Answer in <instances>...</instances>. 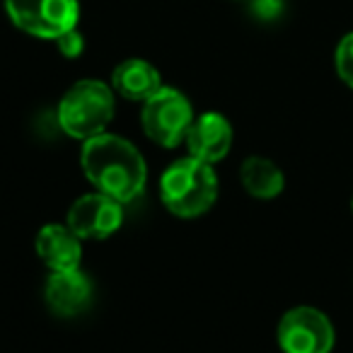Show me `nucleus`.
Wrapping results in <instances>:
<instances>
[{"label": "nucleus", "mask_w": 353, "mask_h": 353, "mask_svg": "<svg viewBox=\"0 0 353 353\" xmlns=\"http://www.w3.org/2000/svg\"><path fill=\"white\" fill-rule=\"evenodd\" d=\"M80 165L94 192L133 203L143 196L148 184V167L141 150L117 133H102L83 143Z\"/></svg>", "instance_id": "obj_1"}, {"label": "nucleus", "mask_w": 353, "mask_h": 353, "mask_svg": "<svg viewBox=\"0 0 353 353\" xmlns=\"http://www.w3.org/2000/svg\"><path fill=\"white\" fill-rule=\"evenodd\" d=\"M160 201L172 216L192 221L218 201V174L213 165L196 157L172 162L160 176Z\"/></svg>", "instance_id": "obj_2"}, {"label": "nucleus", "mask_w": 353, "mask_h": 353, "mask_svg": "<svg viewBox=\"0 0 353 353\" xmlns=\"http://www.w3.org/2000/svg\"><path fill=\"white\" fill-rule=\"evenodd\" d=\"M114 90L102 80H78L61 97L56 121L65 136L75 141H90L107 133L114 119Z\"/></svg>", "instance_id": "obj_3"}, {"label": "nucleus", "mask_w": 353, "mask_h": 353, "mask_svg": "<svg viewBox=\"0 0 353 353\" xmlns=\"http://www.w3.org/2000/svg\"><path fill=\"white\" fill-rule=\"evenodd\" d=\"M194 107L184 92L162 85L152 97L143 102L141 123L145 136L162 148H176L187 141V133L194 123Z\"/></svg>", "instance_id": "obj_4"}, {"label": "nucleus", "mask_w": 353, "mask_h": 353, "mask_svg": "<svg viewBox=\"0 0 353 353\" xmlns=\"http://www.w3.org/2000/svg\"><path fill=\"white\" fill-rule=\"evenodd\" d=\"M6 12L20 32L56 41L75 30L80 20L78 0H6Z\"/></svg>", "instance_id": "obj_5"}, {"label": "nucleus", "mask_w": 353, "mask_h": 353, "mask_svg": "<svg viewBox=\"0 0 353 353\" xmlns=\"http://www.w3.org/2000/svg\"><path fill=\"white\" fill-rule=\"evenodd\" d=\"M276 339L283 353H332L336 346V329L322 310L298 305L281 317Z\"/></svg>", "instance_id": "obj_6"}, {"label": "nucleus", "mask_w": 353, "mask_h": 353, "mask_svg": "<svg viewBox=\"0 0 353 353\" xmlns=\"http://www.w3.org/2000/svg\"><path fill=\"white\" fill-rule=\"evenodd\" d=\"M65 225L80 240H107L123 225V203L102 192L83 194L70 203Z\"/></svg>", "instance_id": "obj_7"}, {"label": "nucleus", "mask_w": 353, "mask_h": 353, "mask_svg": "<svg viewBox=\"0 0 353 353\" xmlns=\"http://www.w3.org/2000/svg\"><path fill=\"white\" fill-rule=\"evenodd\" d=\"M232 141H235V131H232L230 119L218 112H206L194 119L184 143H187V150L192 157L216 165L228 157Z\"/></svg>", "instance_id": "obj_8"}, {"label": "nucleus", "mask_w": 353, "mask_h": 353, "mask_svg": "<svg viewBox=\"0 0 353 353\" xmlns=\"http://www.w3.org/2000/svg\"><path fill=\"white\" fill-rule=\"evenodd\" d=\"M44 300L59 317H75L92 303V281L83 269L51 271L44 285Z\"/></svg>", "instance_id": "obj_9"}, {"label": "nucleus", "mask_w": 353, "mask_h": 353, "mask_svg": "<svg viewBox=\"0 0 353 353\" xmlns=\"http://www.w3.org/2000/svg\"><path fill=\"white\" fill-rule=\"evenodd\" d=\"M37 256L49 266L51 271H70L80 269L83 261V240L61 223H49L37 232Z\"/></svg>", "instance_id": "obj_10"}, {"label": "nucleus", "mask_w": 353, "mask_h": 353, "mask_svg": "<svg viewBox=\"0 0 353 353\" xmlns=\"http://www.w3.org/2000/svg\"><path fill=\"white\" fill-rule=\"evenodd\" d=\"M162 88L160 70L143 59H126L114 68L112 90L128 102H145Z\"/></svg>", "instance_id": "obj_11"}, {"label": "nucleus", "mask_w": 353, "mask_h": 353, "mask_svg": "<svg viewBox=\"0 0 353 353\" xmlns=\"http://www.w3.org/2000/svg\"><path fill=\"white\" fill-rule=\"evenodd\" d=\"M240 182L250 196L259 199V201H271V199L281 196L285 187V176L274 160L264 155H252L242 162Z\"/></svg>", "instance_id": "obj_12"}, {"label": "nucleus", "mask_w": 353, "mask_h": 353, "mask_svg": "<svg viewBox=\"0 0 353 353\" xmlns=\"http://www.w3.org/2000/svg\"><path fill=\"white\" fill-rule=\"evenodd\" d=\"M334 65H336V75L341 78V83L353 90V32H348L339 41L334 51Z\"/></svg>", "instance_id": "obj_13"}, {"label": "nucleus", "mask_w": 353, "mask_h": 353, "mask_svg": "<svg viewBox=\"0 0 353 353\" xmlns=\"http://www.w3.org/2000/svg\"><path fill=\"white\" fill-rule=\"evenodd\" d=\"M56 46H59L61 56H65V59H78V56L85 51V39L78 32V27H75V30L61 34L59 39H56Z\"/></svg>", "instance_id": "obj_14"}, {"label": "nucleus", "mask_w": 353, "mask_h": 353, "mask_svg": "<svg viewBox=\"0 0 353 353\" xmlns=\"http://www.w3.org/2000/svg\"><path fill=\"white\" fill-rule=\"evenodd\" d=\"M250 8L259 20H276L283 10V0H250Z\"/></svg>", "instance_id": "obj_15"}, {"label": "nucleus", "mask_w": 353, "mask_h": 353, "mask_svg": "<svg viewBox=\"0 0 353 353\" xmlns=\"http://www.w3.org/2000/svg\"><path fill=\"white\" fill-rule=\"evenodd\" d=\"M351 211H353V196H351Z\"/></svg>", "instance_id": "obj_16"}]
</instances>
